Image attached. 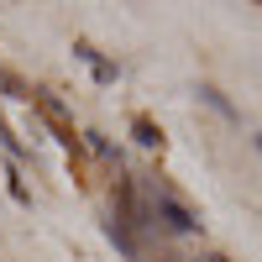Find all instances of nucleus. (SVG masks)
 Wrapping results in <instances>:
<instances>
[{
  "mask_svg": "<svg viewBox=\"0 0 262 262\" xmlns=\"http://www.w3.org/2000/svg\"><path fill=\"white\" fill-rule=\"evenodd\" d=\"M257 152H262V137H257Z\"/></svg>",
  "mask_w": 262,
  "mask_h": 262,
  "instance_id": "obj_5",
  "label": "nucleus"
},
{
  "mask_svg": "<svg viewBox=\"0 0 262 262\" xmlns=\"http://www.w3.org/2000/svg\"><path fill=\"white\" fill-rule=\"evenodd\" d=\"M105 236H111V242H116V247H121L126 257H137V242H131V226L121 221V215H116V210H111V215H105Z\"/></svg>",
  "mask_w": 262,
  "mask_h": 262,
  "instance_id": "obj_2",
  "label": "nucleus"
},
{
  "mask_svg": "<svg viewBox=\"0 0 262 262\" xmlns=\"http://www.w3.org/2000/svg\"><path fill=\"white\" fill-rule=\"evenodd\" d=\"M147 215H152V226H168V231H200V221L173 200V194L163 189V184H152L147 189Z\"/></svg>",
  "mask_w": 262,
  "mask_h": 262,
  "instance_id": "obj_1",
  "label": "nucleus"
},
{
  "mask_svg": "<svg viewBox=\"0 0 262 262\" xmlns=\"http://www.w3.org/2000/svg\"><path fill=\"white\" fill-rule=\"evenodd\" d=\"M74 53H79V58H84V63H90V69H95V79H100V84H111V79H116V63H105V58H100L95 48H84V42H79Z\"/></svg>",
  "mask_w": 262,
  "mask_h": 262,
  "instance_id": "obj_3",
  "label": "nucleus"
},
{
  "mask_svg": "<svg viewBox=\"0 0 262 262\" xmlns=\"http://www.w3.org/2000/svg\"><path fill=\"white\" fill-rule=\"evenodd\" d=\"M131 131H137V142H142V147H158V142H163V131L152 126L147 116H137V126H131Z\"/></svg>",
  "mask_w": 262,
  "mask_h": 262,
  "instance_id": "obj_4",
  "label": "nucleus"
}]
</instances>
